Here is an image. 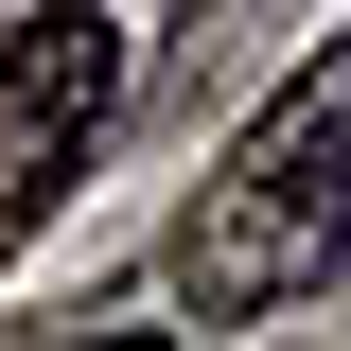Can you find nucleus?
<instances>
[{
  "label": "nucleus",
  "mask_w": 351,
  "mask_h": 351,
  "mask_svg": "<svg viewBox=\"0 0 351 351\" xmlns=\"http://www.w3.org/2000/svg\"><path fill=\"white\" fill-rule=\"evenodd\" d=\"M351 263V36L246 106V141L211 158L193 228H176V299L193 316H281Z\"/></svg>",
  "instance_id": "f257e3e1"
},
{
  "label": "nucleus",
  "mask_w": 351,
  "mask_h": 351,
  "mask_svg": "<svg viewBox=\"0 0 351 351\" xmlns=\"http://www.w3.org/2000/svg\"><path fill=\"white\" fill-rule=\"evenodd\" d=\"M106 123H123V18H88V0H18V18H0V246L88 176Z\"/></svg>",
  "instance_id": "f03ea898"
}]
</instances>
